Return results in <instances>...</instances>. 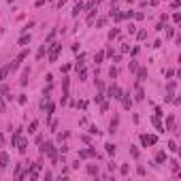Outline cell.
<instances>
[{
  "label": "cell",
  "instance_id": "cell-1",
  "mask_svg": "<svg viewBox=\"0 0 181 181\" xmlns=\"http://www.w3.org/2000/svg\"><path fill=\"white\" fill-rule=\"evenodd\" d=\"M60 51H62V45H60V43H51V47H47L49 62H55V60H58V55H60Z\"/></svg>",
  "mask_w": 181,
  "mask_h": 181
},
{
  "label": "cell",
  "instance_id": "cell-2",
  "mask_svg": "<svg viewBox=\"0 0 181 181\" xmlns=\"http://www.w3.org/2000/svg\"><path fill=\"white\" fill-rule=\"evenodd\" d=\"M158 143V136L153 134H141V145L143 147H147V145H156Z\"/></svg>",
  "mask_w": 181,
  "mask_h": 181
},
{
  "label": "cell",
  "instance_id": "cell-3",
  "mask_svg": "<svg viewBox=\"0 0 181 181\" xmlns=\"http://www.w3.org/2000/svg\"><path fill=\"white\" fill-rule=\"evenodd\" d=\"M26 58H28V51H21V53H19V55H17V58L13 60V64H11V70H17V68L21 66V62H24Z\"/></svg>",
  "mask_w": 181,
  "mask_h": 181
},
{
  "label": "cell",
  "instance_id": "cell-4",
  "mask_svg": "<svg viewBox=\"0 0 181 181\" xmlns=\"http://www.w3.org/2000/svg\"><path fill=\"white\" fill-rule=\"evenodd\" d=\"M122 94H124V92H122L119 85H111V88H109V98H113V100H119Z\"/></svg>",
  "mask_w": 181,
  "mask_h": 181
},
{
  "label": "cell",
  "instance_id": "cell-5",
  "mask_svg": "<svg viewBox=\"0 0 181 181\" xmlns=\"http://www.w3.org/2000/svg\"><path fill=\"white\" fill-rule=\"evenodd\" d=\"M62 88H64V94H62V104H66V100H68V96H70V81L68 79H62Z\"/></svg>",
  "mask_w": 181,
  "mask_h": 181
},
{
  "label": "cell",
  "instance_id": "cell-6",
  "mask_svg": "<svg viewBox=\"0 0 181 181\" xmlns=\"http://www.w3.org/2000/svg\"><path fill=\"white\" fill-rule=\"evenodd\" d=\"M79 158L81 160H85V158H98V153H96V149H81L79 151Z\"/></svg>",
  "mask_w": 181,
  "mask_h": 181
},
{
  "label": "cell",
  "instance_id": "cell-7",
  "mask_svg": "<svg viewBox=\"0 0 181 181\" xmlns=\"http://www.w3.org/2000/svg\"><path fill=\"white\" fill-rule=\"evenodd\" d=\"M15 145H17V149H19V153H26V151H28V141H26L24 136H19Z\"/></svg>",
  "mask_w": 181,
  "mask_h": 181
},
{
  "label": "cell",
  "instance_id": "cell-8",
  "mask_svg": "<svg viewBox=\"0 0 181 181\" xmlns=\"http://www.w3.org/2000/svg\"><path fill=\"white\" fill-rule=\"evenodd\" d=\"M119 100H122L124 109H130V107H132V102H134V100L130 98V94H122V98H119Z\"/></svg>",
  "mask_w": 181,
  "mask_h": 181
},
{
  "label": "cell",
  "instance_id": "cell-9",
  "mask_svg": "<svg viewBox=\"0 0 181 181\" xmlns=\"http://www.w3.org/2000/svg\"><path fill=\"white\" fill-rule=\"evenodd\" d=\"M9 160H11V158H9V153H6V151H2V153H0V171H4V168L9 166Z\"/></svg>",
  "mask_w": 181,
  "mask_h": 181
},
{
  "label": "cell",
  "instance_id": "cell-10",
  "mask_svg": "<svg viewBox=\"0 0 181 181\" xmlns=\"http://www.w3.org/2000/svg\"><path fill=\"white\" fill-rule=\"evenodd\" d=\"M83 9H85V4H83L81 0H77V2H75V6H73V17H77V15H79Z\"/></svg>",
  "mask_w": 181,
  "mask_h": 181
},
{
  "label": "cell",
  "instance_id": "cell-11",
  "mask_svg": "<svg viewBox=\"0 0 181 181\" xmlns=\"http://www.w3.org/2000/svg\"><path fill=\"white\" fill-rule=\"evenodd\" d=\"M166 160H168V158H166V151L160 149V151L156 153V164H166Z\"/></svg>",
  "mask_w": 181,
  "mask_h": 181
},
{
  "label": "cell",
  "instance_id": "cell-12",
  "mask_svg": "<svg viewBox=\"0 0 181 181\" xmlns=\"http://www.w3.org/2000/svg\"><path fill=\"white\" fill-rule=\"evenodd\" d=\"M11 73H13V70H11V64L2 66V68H0V81H4V79H6V77L11 75Z\"/></svg>",
  "mask_w": 181,
  "mask_h": 181
},
{
  "label": "cell",
  "instance_id": "cell-13",
  "mask_svg": "<svg viewBox=\"0 0 181 181\" xmlns=\"http://www.w3.org/2000/svg\"><path fill=\"white\" fill-rule=\"evenodd\" d=\"M166 130L168 132H175V115H168L166 117Z\"/></svg>",
  "mask_w": 181,
  "mask_h": 181
},
{
  "label": "cell",
  "instance_id": "cell-14",
  "mask_svg": "<svg viewBox=\"0 0 181 181\" xmlns=\"http://www.w3.org/2000/svg\"><path fill=\"white\" fill-rule=\"evenodd\" d=\"M117 124H119V117L115 115V117H113V122L109 124V132H111V134H115V132H117Z\"/></svg>",
  "mask_w": 181,
  "mask_h": 181
},
{
  "label": "cell",
  "instance_id": "cell-15",
  "mask_svg": "<svg viewBox=\"0 0 181 181\" xmlns=\"http://www.w3.org/2000/svg\"><path fill=\"white\" fill-rule=\"evenodd\" d=\"M143 98H145V92L141 90V81H138V83H136V96H134V100H138V102H141Z\"/></svg>",
  "mask_w": 181,
  "mask_h": 181
},
{
  "label": "cell",
  "instance_id": "cell-16",
  "mask_svg": "<svg viewBox=\"0 0 181 181\" xmlns=\"http://www.w3.org/2000/svg\"><path fill=\"white\" fill-rule=\"evenodd\" d=\"M136 77H138V81H145L147 79V68H136Z\"/></svg>",
  "mask_w": 181,
  "mask_h": 181
},
{
  "label": "cell",
  "instance_id": "cell-17",
  "mask_svg": "<svg viewBox=\"0 0 181 181\" xmlns=\"http://www.w3.org/2000/svg\"><path fill=\"white\" fill-rule=\"evenodd\" d=\"M151 122H153V126L158 128V132H164V126H162V122H160V117L156 115V117H151Z\"/></svg>",
  "mask_w": 181,
  "mask_h": 181
},
{
  "label": "cell",
  "instance_id": "cell-18",
  "mask_svg": "<svg viewBox=\"0 0 181 181\" xmlns=\"http://www.w3.org/2000/svg\"><path fill=\"white\" fill-rule=\"evenodd\" d=\"M28 75H30V68H24L21 79H19V83H21V85H26V83H28Z\"/></svg>",
  "mask_w": 181,
  "mask_h": 181
},
{
  "label": "cell",
  "instance_id": "cell-19",
  "mask_svg": "<svg viewBox=\"0 0 181 181\" xmlns=\"http://www.w3.org/2000/svg\"><path fill=\"white\" fill-rule=\"evenodd\" d=\"M136 39H138V41H145V39H147V30H145V28H143V30H136Z\"/></svg>",
  "mask_w": 181,
  "mask_h": 181
},
{
  "label": "cell",
  "instance_id": "cell-20",
  "mask_svg": "<svg viewBox=\"0 0 181 181\" xmlns=\"http://www.w3.org/2000/svg\"><path fill=\"white\" fill-rule=\"evenodd\" d=\"M0 94H2V98H9V100H11V92H9L6 85H2V88H0Z\"/></svg>",
  "mask_w": 181,
  "mask_h": 181
},
{
  "label": "cell",
  "instance_id": "cell-21",
  "mask_svg": "<svg viewBox=\"0 0 181 181\" xmlns=\"http://www.w3.org/2000/svg\"><path fill=\"white\" fill-rule=\"evenodd\" d=\"M102 60H104V51H98V53H96V58H94V62H96V66H98V64H100Z\"/></svg>",
  "mask_w": 181,
  "mask_h": 181
},
{
  "label": "cell",
  "instance_id": "cell-22",
  "mask_svg": "<svg viewBox=\"0 0 181 181\" xmlns=\"http://www.w3.org/2000/svg\"><path fill=\"white\" fill-rule=\"evenodd\" d=\"M104 149H107V153H109V156H113V153H115V145H113V143H107V145H104Z\"/></svg>",
  "mask_w": 181,
  "mask_h": 181
},
{
  "label": "cell",
  "instance_id": "cell-23",
  "mask_svg": "<svg viewBox=\"0 0 181 181\" xmlns=\"http://www.w3.org/2000/svg\"><path fill=\"white\" fill-rule=\"evenodd\" d=\"M88 173H90V175H96V177H98V166H94V164H88Z\"/></svg>",
  "mask_w": 181,
  "mask_h": 181
},
{
  "label": "cell",
  "instance_id": "cell-24",
  "mask_svg": "<svg viewBox=\"0 0 181 181\" xmlns=\"http://www.w3.org/2000/svg\"><path fill=\"white\" fill-rule=\"evenodd\" d=\"M117 36H119V30H117V28H113V30L109 32V41H113V39H117Z\"/></svg>",
  "mask_w": 181,
  "mask_h": 181
},
{
  "label": "cell",
  "instance_id": "cell-25",
  "mask_svg": "<svg viewBox=\"0 0 181 181\" xmlns=\"http://www.w3.org/2000/svg\"><path fill=\"white\" fill-rule=\"evenodd\" d=\"M36 128H39V122H36V119H34V122H32V124H30V126H28V132H30V134H32V132H36Z\"/></svg>",
  "mask_w": 181,
  "mask_h": 181
},
{
  "label": "cell",
  "instance_id": "cell-26",
  "mask_svg": "<svg viewBox=\"0 0 181 181\" xmlns=\"http://www.w3.org/2000/svg\"><path fill=\"white\" fill-rule=\"evenodd\" d=\"M168 149H171L173 153H177V151H179V147H177V143H175V141H168Z\"/></svg>",
  "mask_w": 181,
  "mask_h": 181
},
{
  "label": "cell",
  "instance_id": "cell-27",
  "mask_svg": "<svg viewBox=\"0 0 181 181\" xmlns=\"http://www.w3.org/2000/svg\"><path fill=\"white\" fill-rule=\"evenodd\" d=\"M30 43V34H24L21 39H19V45H28Z\"/></svg>",
  "mask_w": 181,
  "mask_h": 181
},
{
  "label": "cell",
  "instance_id": "cell-28",
  "mask_svg": "<svg viewBox=\"0 0 181 181\" xmlns=\"http://www.w3.org/2000/svg\"><path fill=\"white\" fill-rule=\"evenodd\" d=\"M109 77H111V79H117V68H115V66L109 68Z\"/></svg>",
  "mask_w": 181,
  "mask_h": 181
},
{
  "label": "cell",
  "instance_id": "cell-29",
  "mask_svg": "<svg viewBox=\"0 0 181 181\" xmlns=\"http://www.w3.org/2000/svg\"><path fill=\"white\" fill-rule=\"evenodd\" d=\"M21 171H24V168H21V164H17V166H15V173H13V177H15V179H19Z\"/></svg>",
  "mask_w": 181,
  "mask_h": 181
},
{
  "label": "cell",
  "instance_id": "cell-30",
  "mask_svg": "<svg viewBox=\"0 0 181 181\" xmlns=\"http://www.w3.org/2000/svg\"><path fill=\"white\" fill-rule=\"evenodd\" d=\"M45 53H47V47L43 45V47H41V49H39V51H36V58H39V60H41V58H43V55H45Z\"/></svg>",
  "mask_w": 181,
  "mask_h": 181
},
{
  "label": "cell",
  "instance_id": "cell-31",
  "mask_svg": "<svg viewBox=\"0 0 181 181\" xmlns=\"http://www.w3.org/2000/svg\"><path fill=\"white\" fill-rule=\"evenodd\" d=\"M171 168H173L175 173H179V162H177V160H171Z\"/></svg>",
  "mask_w": 181,
  "mask_h": 181
},
{
  "label": "cell",
  "instance_id": "cell-32",
  "mask_svg": "<svg viewBox=\"0 0 181 181\" xmlns=\"http://www.w3.org/2000/svg\"><path fill=\"white\" fill-rule=\"evenodd\" d=\"M130 153H132V158H134V160L138 158V149H136L134 145H130Z\"/></svg>",
  "mask_w": 181,
  "mask_h": 181
},
{
  "label": "cell",
  "instance_id": "cell-33",
  "mask_svg": "<svg viewBox=\"0 0 181 181\" xmlns=\"http://www.w3.org/2000/svg\"><path fill=\"white\" fill-rule=\"evenodd\" d=\"M102 100H104V94H102V92H100V94H96V98H94V102H98V104H100Z\"/></svg>",
  "mask_w": 181,
  "mask_h": 181
},
{
  "label": "cell",
  "instance_id": "cell-34",
  "mask_svg": "<svg viewBox=\"0 0 181 181\" xmlns=\"http://www.w3.org/2000/svg\"><path fill=\"white\" fill-rule=\"evenodd\" d=\"M55 111V104H47V115H51Z\"/></svg>",
  "mask_w": 181,
  "mask_h": 181
},
{
  "label": "cell",
  "instance_id": "cell-35",
  "mask_svg": "<svg viewBox=\"0 0 181 181\" xmlns=\"http://www.w3.org/2000/svg\"><path fill=\"white\" fill-rule=\"evenodd\" d=\"M119 171H122V175H128V171H130V168H128V164H122V168H119Z\"/></svg>",
  "mask_w": 181,
  "mask_h": 181
},
{
  "label": "cell",
  "instance_id": "cell-36",
  "mask_svg": "<svg viewBox=\"0 0 181 181\" xmlns=\"http://www.w3.org/2000/svg\"><path fill=\"white\" fill-rule=\"evenodd\" d=\"M173 21L179 24V21H181V13H175V15H173Z\"/></svg>",
  "mask_w": 181,
  "mask_h": 181
},
{
  "label": "cell",
  "instance_id": "cell-37",
  "mask_svg": "<svg viewBox=\"0 0 181 181\" xmlns=\"http://www.w3.org/2000/svg\"><path fill=\"white\" fill-rule=\"evenodd\" d=\"M136 68H138V64H136V62H130V73H136Z\"/></svg>",
  "mask_w": 181,
  "mask_h": 181
},
{
  "label": "cell",
  "instance_id": "cell-38",
  "mask_svg": "<svg viewBox=\"0 0 181 181\" xmlns=\"http://www.w3.org/2000/svg\"><path fill=\"white\" fill-rule=\"evenodd\" d=\"M164 28H166V26H164ZM173 34H175V30H173V28H166V36H168V39H171V36H173Z\"/></svg>",
  "mask_w": 181,
  "mask_h": 181
},
{
  "label": "cell",
  "instance_id": "cell-39",
  "mask_svg": "<svg viewBox=\"0 0 181 181\" xmlns=\"http://www.w3.org/2000/svg\"><path fill=\"white\" fill-rule=\"evenodd\" d=\"M53 36H55V30H51V32L47 34V43H49V41H53Z\"/></svg>",
  "mask_w": 181,
  "mask_h": 181
},
{
  "label": "cell",
  "instance_id": "cell-40",
  "mask_svg": "<svg viewBox=\"0 0 181 181\" xmlns=\"http://www.w3.org/2000/svg\"><path fill=\"white\" fill-rule=\"evenodd\" d=\"M4 109L6 107H4V100H2V94H0V113H4Z\"/></svg>",
  "mask_w": 181,
  "mask_h": 181
},
{
  "label": "cell",
  "instance_id": "cell-41",
  "mask_svg": "<svg viewBox=\"0 0 181 181\" xmlns=\"http://www.w3.org/2000/svg\"><path fill=\"white\" fill-rule=\"evenodd\" d=\"M128 32H130V34H136V26H134V24H130V28H128Z\"/></svg>",
  "mask_w": 181,
  "mask_h": 181
},
{
  "label": "cell",
  "instance_id": "cell-42",
  "mask_svg": "<svg viewBox=\"0 0 181 181\" xmlns=\"http://www.w3.org/2000/svg\"><path fill=\"white\" fill-rule=\"evenodd\" d=\"M104 21H107V19H104V17H100V19H98V21H96V26H98V28H100V26H104Z\"/></svg>",
  "mask_w": 181,
  "mask_h": 181
},
{
  "label": "cell",
  "instance_id": "cell-43",
  "mask_svg": "<svg viewBox=\"0 0 181 181\" xmlns=\"http://www.w3.org/2000/svg\"><path fill=\"white\" fill-rule=\"evenodd\" d=\"M17 100H19V104H26V100H28V98H26V96H24V94H21V96H19V98H17Z\"/></svg>",
  "mask_w": 181,
  "mask_h": 181
},
{
  "label": "cell",
  "instance_id": "cell-44",
  "mask_svg": "<svg viewBox=\"0 0 181 181\" xmlns=\"http://www.w3.org/2000/svg\"><path fill=\"white\" fill-rule=\"evenodd\" d=\"M134 17H136V19H138V21H141V19H145V15H143L141 11H138V13H134Z\"/></svg>",
  "mask_w": 181,
  "mask_h": 181
},
{
  "label": "cell",
  "instance_id": "cell-45",
  "mask_svg": "<svg viewBox=\"0 0 181 181\" xmlns=\"http://www.w3.org/2000/svg\"><path fill=\"white\" fill-rule=\"evenodd\" d=\"M66 2H68V0H58V9H62V6H64Z\"/></svg>",
  "mask_w": 181,
  "mask_h": 181
},
{
  "label": "cell",
  "instance_id": "cell-46",
  "mask_svg": "<svg viewBox=\"0 0 181 181\" xmlns=\"http://www.w3.org/2000/svg\"><path fill=\"white\" fill-rule=\"evenodd\" d=\"M2 143H4V136H2V134H0V145H2Z\"/></svg>",
  "mask_w": 181,
  "mask_h": 181
},
{
  "label": "cell",
  "instance_id": "cell-47",
  "mask_svg": "<svg viewBox=\"0 0 181 181\" xmlns=\"http://www.w3.org/2000/svg\"><path fill=\"white\" fill-rule=\"evenodd\" d=\"M115 2H117V0H111V4H115Z\"/></svg>",
  "mask_w": 181,
  "mask_h": 181
}]
</instances>
